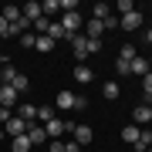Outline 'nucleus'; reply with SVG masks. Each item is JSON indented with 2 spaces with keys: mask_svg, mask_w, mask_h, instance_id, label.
<instances>
[{
  "mask_svg": "<svg viewBox=\"0 0 152 152\" xmlns=\"http://www.w3.org/2000/svg\"><path fill=\"white\" fill-rule=\"evenodd\" d=\"M61 27L68 31V37H75V34H81V14H78V10L64 14V17H61Z\"/></svg>",
  "mask_w": 152,
  "mask_h": 152,
  "instance_id": "nucleus-1",
  "label": "nucleus"
},
{
  "mask_svg": "<svg viewBox=\"0 0 152 152\" xmlns=\"http://www.w3.org/2000/svg\"><path fill=\"white\" fill-rule=\"evenodd\" d=\"M118 27H122V31H129V34H135V31L142 27V10H132V14L118 17Z\"/></svg>",
  "mask_w": 152,
  "mask_h": 152,
  "instance_id": "nucleus-2",
  "label": "nucleus"
},
{
  "mask_svg": "<svg viewBox=\"0 0 152 152\" xmlns=\"http://www.w3.org/2000/svg\"><path fill=\"white\" fill-rule=\"evenodd\" d=\"M71 135H75L78 145H91V139H95V132H91V125H71Z\"/></svg>",
  "mask_w": 152,
  "mask_h": 152,
  "instance_id": "nucleus-3",
  "label": "nucleus"
},
{
  "mask_svg": "<svg viewBox=\"0 0 152 152\" xmlns=\"http://www.w3.org/2000/svg\"><path fill=\"white\" fill-rule=\"evenodd\" d=\"M4 135H7V139H17V135H27V122H24V118H17V115H14V118H10V122L4 125Z\"/></svg>",
  "mask_w": 152,
  "mask_h": 152,
  "instance_id": "nucleus-4",
  "label": "nucleus"
},
{
  "mask_svg": "<svg viewBox=\"0 0 152 152\" xmlns=\"http://www.w3.org/2000/svg\"><path fill=\"white\" fill-rule=\"evenodd\" d=\"M44 132H48V142H51V139H61V135L68 132V118H51L48 125H44Z\"/></svg>",
  "mask_w": 152,
  "mask_h": 152,
  "instance_id": "nucleus-5",
  "label": "nucleus"
},
{
  "mask_svg": "<svg viewBox=\"0 0 152 152\" xmlns=\"http://www.w3.org/2000/svg\"><path fill=\"white\" fill-rule=\"evenodd\" d=\"M71 51H75L78 61H85L88 54H91V51H88V37H85V34H75V37H71Z\"/></svg>",
  "mask_w": 152,
  "mask_h": 152,
  "instance_id": "nucleus-6",
  "label": "nucleus"
},
{
  "mask_svg": "<svg viewBox=\"0 0 152 152\" xmlns=\"http://www.w3.org/2000/svg\"><path fill=\"white\" fill-rule=\"evenodd\" d=\"M27 139H31V145H44V142H48V132H44V125H41V122L27 125Z\"/></svg>",
  "mask_w": 152,
  "mask_h": 152,
  "instance_id": "nucleus-7",
  "label": "nucleus"
},
{
  "mask_svg": "<svg viewBox=\"0 0 152 152\" xmlns=\"http://www.w3.org/2000/svg\"><path fill=\"white\" fill-rule=\"evenodd\" d=\"M17 118H24V122H27V125H34V122H37V105H27V102H24V105H17Z\"/></svg>",
  "mask_w": 152,
  "mask_h": 152,
  "instance_id": "nucleus-8",
  "label": "nucleus"
},
{
  "mask_svg": "<svg viewBox=\"0 0 152 152\" xmlns=\"http://www.w3.org/2000/svg\"><path fill=\"white\" fill-rule=\"evenodd\" d=\"M17 98H20V95L14 91V85H0V105H4V108H14Z\"/></svg>",
  "mask_w": 152,
  "mask_h": 152,
  "instance_id": "nucleus-9",
  "label": "nucleus"
},
{
  "mask_svg": "<svg viewBox=\"0 0 152 152\" xmlns=\"http://www.w3.org/2000/svg\"><path fill=\"white\" fill-rule=\"evenodd\" d=\"M54 105L61 112H75V95H71V91H58L54 95Z\"/></svg>",
  "mask_w": 152,
  "mask_h": 152,
  "instance_id": "nucleus-10",
  "label": "nucleus"
},
{
  "mask_svg": "<svg viewBox=\"0 0 152 152\" xmlns=\"http://www.w3.org/2000/svg\"><path fill=\"white\" fill-rule=\"evenodd\" d=\"M75 81H78V85H91V81H95V71L88 68V64H78V68H75Z\"/></svg>",
  "mask_w": 152,
  "mask_h": 152,
  "instance_id": "nucleus-11",
  "label": "nucleus"
},
{
  "mask_svg": "<svg viewBox=\"0 0 152 152\" xmlns=\"http://www.w3.org/2000/svg\"><path fill=\"white\" fill-rule=\"evenodd\" d=\"M139 135H142V129H139V125H125V129H122V142H125V145H135Z\"/></svg>",
  "mask_w": 152,
  "mask_h": 152,
  "instance_id": "nucleus-12",
  "label": "nucleus"
},
{
  "mask_svg": "<svg viewBox=\"0 0 152 152\" xmlns=\"http://www.w3.org/2000/svg\"><path fill=\"white\" fill-rule=\"evenodd\" d=\"M132 118H135V125H145V122H152V112H149V105H135Z\"/></svg>",
  "mask_w": 152,
  "mask_h": 152,
  "instance_id": "nucleus-13",
  "label": "nucleus"
},
{
  "mask_svg": "<svg viewBox=\"0 0 152 152\" xmlns=\"http://www.w3.org/2000/svg\"><path fill=\"white\" fill-rule=\"evenodd\" d=\"M34 145H31V139L27 135H17V139H10V152H31Z\"/></svg>",
  "mask_w": 152,
  "mask_h": 152,
  "instance_id": "nucleus-14",
  "label": "nucleus"
},
{
  "mask_svg": "<svg viewBox=\"0 0 152 152\" xmlns=\"http://www.w3.org/2000/svg\"><path fill=\"white\" fill-rule=\"evenodd\" d=\"M0 17H4L7 24H17V20H20V7H14V4H7L4 10H0Z\"/></svg>",
  "mask_w": 152,
  "mask_h": 152,
  "instance_id": "nucleus-15",
  "label": "nucleus"
},
{
  "mask_svg": "<svg viewBox=\"0 0 152 152\" xmlns=\"http://www.w3.org/2000/svg\"><path fill=\"white\" fill-rule=\"evenodd\" d=\"M20 17H24V20H37V17H41V4H27V7H20Z\"/></svg>",
  "mask_w": 152,
  "mask_h": 152,
  "instance_id": "nucleus-16",
  "label": "nucleus"
},
{
  "mask_svg": "<svg viewBox=\"0 0 152 152\" xmlns=\"http://www.w3.org/2000/svg\"><path fill=\"white\" fill-rule=\"evenodd\" d=\"M102 95L108 98V102H115V98L122 95V85H118V81H105V88H102Z\"/></svg>",
  "mask_w": 152,
  "mask_h": 152,
  "instance_id": "nucleus-17",
  "label": "nucleus"
},
{
  "mask_svg": "<svg viewBox=\"0 0 152 152\" xmlns=\"http://www.w3.org/2000/svg\"><path fill=\"white\" fill-rule=\"evenodd\" d=\"M34 51H41V54H51V51H54V41L44 34V37H37V41H34Z\"/></svg>",
  "mask_w": 152,
  "mask_h": 152,
  "instance_id": "nucleus-18",
  "label": "nucleus"
},
{
  "mask_svg": "<svg viewBox=\"0 0 152 152\" xmlns=\"http://www.w3.org/2000/svg\"><path fill=\"white\" fill-rule=\"evenodd\" d=\"M118 58H122V61H135V58H139L135 44H132V41H125V44H122V51H118Z\"/></svg>",
  "mask_w": 152,
  "mask_h": 152,
  "instance_id": "nucleus-19",
  "label": "nucleus"
},
{
  "mask_svg": "<svg viewBox=\"0 0 152 152\" xmlns=\"http://www.w3.org/2000/svg\"><path fill=\"white\" fill-rule=\"evenodd\" d=\"M132 75H135V78H145V75H149V61L135 58V61H132Z\"/></svg>",
  "mask_w": 152,
  "mask_h": 152,
  "instance_id": "nucleus-20",
  "label": "nucleus"
},
{
  "mask_svg": "<svg viewBox=\"0 0 152 152\" xmlns=\"http://www.w3.org/2000/svg\"><path fill=\"white\" fill-rule=\"evenodd\" d=\"M61 10V0H44V4H41V14L44 17H51V14H58Z\"/></svg>",
  "mask_w": 152,
  "mask_h": 152,
  "instance_id": "nucleus-21",
  "label": "nucleus"
},
{
  "mask_svg": "<svg viewBox=\"0 0 152 152\" xmlns=\"http://www.w3.org/2000/svg\"><path fill=\"white\" fill-rule=\"evenodd\" d=\"M115 75H118V78H129L132 75V61H122L118 58V61H115Z\"/></svg>",
  "mask_w": 152,
  "mask_h": 152,
  "instance_id": "nucleus-22",
  "label": "nucleus"
},
{
  "mask_svg": "<svg viewBox=\"0 0 152 152\" xmlns=\"http://www.w3.org/2000/svg\"><path fill=\"white\" fill-rule=\"evenodd\" d=\"M0 78H4V85H14V78H17V71H14V64L7 61L4 68H0Z\"/></svg>",
  "mask_w": 152,
  "mask_h": 152,
  "instance_id": "nucleus-23",
  "label": "nucleus"
},
{
  "mask_svg": "<svg viewBox=\"0 0 152 152\" xmlns=\"http://www.w3.org/2000/svg\"><path fill=\"white\" fill-rule=\"evenodd\" d=\"M48 37H51V41H61V37H68V31L61 27V20H58V24L51 20V31H48Z\"/></svg>",
  "mask_w": 152,
  "mask_h": 152,
  "instance_id": "nucleus-24",
  "label": "nucleus"
},
{
  "mask_svg": "<svg viewBox=\"0 0 152 152\" xmlns=\"http://www.w3.org/2000/svg\"><path fill=\"white\" fill-rule=\"evenodd\" d=\"M51 118H58V115H54V108H48V105H41V108H37V122H41V125H48Z\"/></svg>",
  "mask_w": 152,
  "mask_h": 152,
  "instance_id": "nucleus-25",
  "label": "nucleus"
},
{
  "mask_svg": "<svg viewBox=\"0 0 152 152\" xmlns=\"http://www.w3.org/2000/svg\"><path fill=\"white\" fill-rule=\"evenodd\" d=\"M108 17V4H95L91 7V20H105Z\"/></svg>",
  "mask_w": 152,
  "mask_h": 152,
  "instance_id": "nucleus-26",
  "label": "nucleus"
},
{
  "mask_svg": "<svg viewBox=\"0 0 152 152\" xmlns=\"http://www.w3.org/2000/svg\"><path fill=\"white\" fill-rule=\"evenodd\" d=\"M27 88H31L27 75H17V78H14V91H17V95H20V91H27Z\"/></svg>",
  "mask_w": 152,
  "mask_h": 152,
  "instance_id": "nucleus-27",
  "label": "nucleus"
},
{
  "mask_svg": "<svg viewBox=\"0 0 152 152\" xmlns=\"http://www.w3.org/2000/svg\"><path fill=\"white\" fill-rule=\"evenodd\" d=\"M115 10H118V17H125V14L135 10V4H132V0H118V4H115Z\"/></svg>",
  "mask_w": 152,
  "mask_h": 152,
  "instance_id": "nucleus-28",
  "label": "nucleus"
},
{
  "mask_svg": "<svg viewBox=\"0 0 152 152\" xmlns=\"http://www.w3.org/2000/svg\"><path fill=\"white\" fill-rule=\"evenodd\" d=\"M34 41H37V34H34V31H27V34L20 37V48H24V51H31V48H34Z\"/></svg>",
  "mask_w": 152,
  "mask_h": 152,
  "instance_id": "nucleus-29",
  "label": "nucleus"
},
{
  "mask_svg": "<svg viewBox=\"0 0 152 152\" xmlns=\"http://www.w3.org/2000/svg\"><path fill=\"white\" fill-rule=\"evenodd\" d=\"M102 24H105V34H108V31H115V27H118V17H115V14H108Z\"/></svg>",
  "mask_w": 152,
  "mask_h": 152,
  "instance_id": "nucleus-30",
  "label": "nucleus"
},
{
  "mask_svg": "<svg viewBox=\"0 0 152 152\" xmlns=\"http://www.w3.org/2000/svg\"><path fill=\"white\" fill-rule=\"evenodd\" d=\"M48 152H64V139H51L48 142Z\"/></svg>",
  "mask_w": 152,
  "mask_h": 152,
  "instance_id": "nucleus-31",
  "label": "nucleus"
},
{
  "mask_svg": "<svg viewBox=\"0 0 152 152\" xmlns=\"http://www.w3.org/2000/svg\"><path fill=\"white\" fill-rule=\"evenodd\" d=\"M10 118H14V112H10V108H4V105H0V129H4V125L10 122Z\"/></svg>",
  "mask_w": 152,
  "mask_h": 152,
  "instance_id": "nucleus-32",
  "label": "nucleus"
},
{
  "mask_svg": "<svg viewBox=\"0 0 152 152\" xmlns=\"http://www.w3.org/2000/svg\"><path fill=\"white\" fill-rule=\"evenodd\" d=\"M88 108V98L85 95H75V112H85Z\"/></svg>",
  "mask_w": 152,
  "mask_h": 152,
  "instance_id": "nucleus-33",
  "label": "nucleus"
},
{
  "mask_svg": "<svg viewBox=\"0 0 152 152\" xmlns=\"http://www.w3.org/2000/svg\"><path fill=\"white\" fill-rule=\"evenodd\" d=\"M0 37H10V24H7L4 17H0Z\"/></svg>",
  "mask_w": 152,
  "mask_h": 152,
  "instance_id": "nucleus-34",
  "label": "nucleus"
},
{
  "mask_svg": "<svg viewBox=\"0 0 152 152\" xmlns=\"http://www.w3.org/2000/svg\"><path fill=\"white\" fill-rule=\"evenodd\" d=\"M64 152H81V145H78L75 139H71V142H64Z\"/></svg>",
  "mask_w": 152,
  "mask_h": 152,
  "instance_id": "nucleus-35",
  "label": "nucleus"
},
{
  "mask_svg": "<svg viewBox=\"0 0 152 152\" xmlns=\"http://www.w3.org/2000/svg\"><path fill=\"white\" fill-rule=\"evenodd\" d=\"M145 41H149V44H152V27H149V31H145Z\"/></svg>",
  "mask_w": 152,
  "mask_h": 152,
  "instance_id": "nucleus-36",
  "label": "nucleus"
},
{
  "mask_svg": "<svg viewBox=\"0 0 152 152\" xmlns=\"http://www.w3.org/2000/svg\"><path fill=\"white\" fill-rule=\"evenodd\" d=\"M4 64H7V58H0V68H4Z\"/></svg>",
  "mask_w": 152,
  "mask_h": 152,
  "instance_id": "nucleus-37",
  "label": "nucleus"
},
{
  "mask_svg": "<svg viewBox=\"0 0 152 152\" xmlns=\"http://www.w3.org/2000/svg\"><path fill=\"white\" fill-rule=\"evenodd\" d=\"M149 71H152V58H149Z\"/></svg>",
  "mask_w": 152,
  "mask_h": 152,
  "instance_id": "nucleus-38",
  "label": "nucleus"
},
{
  "mask_svg": "<svg viewBox=\"0 0 152 152\" xmlns=\"http://www.w3.org/2000/svg\"><path fill=\"white\" fill-rule=\"evenodd\" d=\"M145 152H152V145H149V149H145Z\"/></svg>",
  "mask_w": 152,
  "mask_h": 152,
  "instance_id": "nucleus-39",
  "label": "nucleus"
},
{
  "mask_svg": "<svg viewBox=\"0 0 152 152\" xmlns=\"http://www.w3.org/2000/svg\"><path fill=\"white\" fill-rule=\"evenodd\" d=\"M31 152H34V149H31Z\"/></svg>",
  "mask_w": 152,
  "mask_h": 152,
  "instance_id": "nucleus-40",
  "label": "nucleus"
}]
</instances>
